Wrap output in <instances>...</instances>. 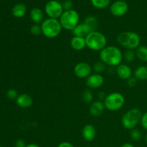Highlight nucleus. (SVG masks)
Here are the masks:
<instances>
[{
    "mask_svg": "<svg viewBox=\"0 0 147 147\" xmlns=\"http://www.w3.org/2000/svg\"><path fill=\"white\" fill-rule=\"evenodd\" d=\"M99 57L100 61L106 65L117 67L123 60V53L118 47L109 45L100 52Z\"/></svg>",
    "mask_w": 147,
    "mask_h": 147,
    "instance_id": "1",
    "label": "nucleus"
},
{
    "mask_svg": "<svg viewBox=\"0 0 147 147\" xmlns=\"http://www.w3.org/2000/svg\"><path fill=\"white\" fill-rule=\"evenodd\" d=\"M117 41L120 45L127 50H136L140 46L141 38L135 32H122L118 35Z\"/></svg>",
    "mask_w": 147,
    "mask_h": 147,
    "instance_id": "2",
    "label": "nucleus"
},
{
    "mask_svg": "<svg viewBox=\"0 0 147 147\" xmlns=\"http://www.w3.org/2000/svg\"><path fill=\"white\" fill-rule=\"evenodd\" d=\"M86 47L93 51H101L107 46V39L98 31L91 32L86 37Z\"/></svg>",
    "mask_w": 147,
    "mask_h": 147,
    "instance_id": "3",
    "label": "nucleus"
},
{
    "mask_svg": "<svg viewBox=\"0 0 147 147\" xmlns=\"http://www.w3.org/2000/svg\"><path fill=\"white\" fill-rule=\"evenodd\" d=\"M42 34L47 38H55L62 31L61 24L57 19H45L41 24Z\"/></svg>",
    "mask_w": 147,
    "mask_h": 147,
    "instance_id": "4",
    "label": "nucleus"
},
{
    "mask_svg": "<svg viewBox=\"0 0 147 147\" xmlns=\"http://www.w3.org/2000/svg\"><path fill=\"white\" fill-rule=\"evenodd\" d=\"M142 116V113L139 109L134 108L130 109L122 116V126L129 130L135 129V127L140 123Z\"/></svg>",
    "mask_w": 147,
    "mask_h": 147,
    "instance_id": "5",
    "label": "nucleus"
},
{
    "mask_svg": "<svg viewBox=\"0 0 147 147\" xmlns=\"http://www.w3.org/2000/svg\"><path fill=\"white\" fill-rule=\"evenodd\" d=\"M79 20L80 17L78 11L74 9H71L63 11L59 21L63 29L72 31L79 24Z\"/></svg>",
    "mask_w": 147,
    "mask_h": 147,
    "instance_id": "6",
    "label": "nucleus"
},
{
    "mask_svg": "<svg viewBox=\"0 0 147 147\" xmlns=\"http://www.w3.org/2000/svg\"><path fill=\"white\" fill-rule=\"evenodd\" d=\"M105 108L110 111L120 110L125 103V98L121 93L114 92L106 96L103 100Z\"/></svg>",
    "mask_w": 147,
    "mask_h": 147,
    "instance_id": "7",
    "label": "nucleus"
},
{
    "mask_svg": "<svg viewBox=\"0 0 147 147\" xmlns=\"http://www.w3.org/2000/svg\"><path fill=\"white\" fill-rule=\"evenodd\" d=\"M45 9V12L49 18L53 19H60L64 11L62 4L55 0L49 1L46 4Z\"/></svg>",
    "mask_w": 147,
    "mask_h": 147,
    "instance_id": "8",
    "label": "nucleus"
},
{
    "mask_svg": "<svg viewBox=\"0 0 147 147\" xmlns=\"http://www.w3.org/2000/svg\"><path fill=\"white\" fill-rule=\"evenodd\" d=\"M74 74L79 78H87L91 75L92 67L89 63L86 62H80L77 63L74 67Z\"/></svg>",
    "mask_w": 147,
    "mask_h": 147,
    "instance_id": "9",
    "label": "nucleus"
},
{
    "mask_svg": "<svg viewBox=\"0 0 147 147\" xmlns=\"http://www.w3.org/2000/svg\"><path fill=\"white\" fill-rule=\"evenodd\" d=\"M129 9V5L124 1H117L113 3L110 7L111 13L115 17H121L124 15Z\"/></svg>",
    "mask_w": 147,
    "mask_h": 147,
    "instance_id": "10",
    "label": "nucleus"
},
{
    "mask_svg": "<svg viewBox=\"0 0 147 147\" xmlns=\"http://www.w3.org/2000/svg\"><path fill=\"white\" fill-rule=\"evenodd\" d=\"M86 85L89 88L97 89L101 87L104 83V78L101 74L94 73L86 78Z\"/></svg>",
    "mask_w": 147,
    "mask_h": 147,
    "instance_id": "11",
    "label": "nucleus"
},
{
    "mask_svg": "<svg viewBox=\"0 0 147 147\" xmlns=\"http://www.w3.org/2000/svg\"><path fill=\"white\" fill-rule=\"evenodd\" d=\"M97 131L95 126L92 124H86L82 130V136L86 142H92L96 138Z\"/></svg>",
    "mask_w": 147,
    "mask_h": 147,
    "instance_id": "12",
    "label": "nucleus"
},
{
    "mask_svg": "<svg viewBox=\"0 0 147 147\" xmlns=\"http://www.w3.org/2000/svg\"><path fill=\"white\" fill-rule=\"evenodd\" d=\"M116 74L122 80H127L129 78L132 76L131 68L128 65L124 63H121L116 67Z\"/></svg>",
    "mask_w": 147,
    "mask_h": 147,
    "instance_id": "13",
    "label": "nucleus"
},
{
    "mask_svg": "<svg viewBox=\"0 0 147 147\" xmlns=\"http://www.w3.org/2000/svg\"><path fill=\"white\" fill-rule=\"evenodd\" d=\"M105 109L106 108H105L103 101L98 100L91 103L90 109H89V112H90L91 116H95V117H98L103 114Z\"/></svg>",
    "mask_w": 147,
    "mask_h": 147,
    "instance_id": "14",
    "label": "nucleus"
},
{
    "mask_svg": "<svg viewBox=\"0 0 147 147\" xmlns=\"http://www.w3.org/2000/svg\"><path fill=\"white\" fill-rule=\"evenodd\" d=\"M16 103L18 106L22 109H28L32 105L33 99L31 96L27 93L19 95L17 98L16 99Z\"/></svg>",
    "mask_w": 147,
    "mask_h": 147,
    "instance_id": "15",
    "label": "nucleus"
},
{
    "mask_svg": "<svg viewBox=\"0 0 147 147\" xmlns=\"http://www.w3.org/2000/svg\"><path fill=\"white\" fill-rule=\"evenodd\" d=\"M90 32H91L90 29L88 27L85 23H80L78 24L73 30H72V33L74 36L80 37H84L86 38L87 37L88 34Z\"/></svg>",
    "mask_w": 147,
    "mask_h": 147,
    "instance_id": "16",
    "label": "nucleus"
},
{
    "mask_svg": "<svg viewBox=\"0 0 147 147\" xmlns=\"http://www.w3.org/2000/svg\"><path fill=\"white\" fill-rule=\"evenodd\" d=\"M70 46L76 51L83 50L86 47V38L73 36V37H72L70 40Z\"/></svg>",
    "mask_w": 147,
    "mask_h": 147,
    "instance_id": "17",
    "label": "nucleus"
},
{
    "mask_svg": "<svg viewBox=\"0 0 147 147\" xmlns=\"http://www.w3.org/2000/svg\"><path fill=\"white\" fill-rule=\"evenodd\" d=\"M30 19L34 22V24H42L44 21V14L42 11L39 8L32 9L30 11Z\"/></svg>",
    "mask_w": 147,
    "mask_h": 147,
    "instance_id": "18",
    "label": "nucleus"
},
{
    "mask_svg": "<svg viewBox=\"0 0 147 147\" xmlns=\"http://www.w3.org/2000/svg\"><path fill=\"white\" fill-rule=\"evenodd\" d=\"M27 12V7L24 4H17L13 7L12 14L16 18H22Z\"/></svg>",
    "mask_w": 147,
    "mask_h": 147,
    "instance_id": "19",
    "label": "nucleus"
},
{
    "mask_svg": "<svg viewBox=\"0 0 147 147\" xmlns=\"http://www.w3.org/2000/svg\"><path fill=\"white\" fill-rule=\"evenodd\" d=\"M134 76L137 80H147V66L142 65L138 67L135 70Z\"/></svg>",
    "mask_w": 147,
    "mask_h": 147,
    "instance_id": "20",
    "label": "nucleus"
},
{
    "mask_svg": "<svg viewBox=\"0 0 147 147\" xmlns=\"http://www.w3.org/2000/svg\"><path fill=\"white\" fill-rule=\"evenodd\" d=\"M84 23L90 29V32L97 31L98 27V22L96 17L94 16H88L85 19Z\"/></svg>",
    "mask_w": 147,
    "mask_h": 147,
    "instance_id": "21",
    "label": "nucleus"
},
{
    "mask_svg": "<svg viewBox=\"0 0 147 147\" xmlns=\"http://www.w3.org/2000/svg\"><path fill=\"white\" fill-rule=\"evenodd\" d=\"M136 55L139 60L143 62H147V47L146 46H139L136 50Z\"/></svg>",
    "mask_w": 147,
    "mask_h": 147,
    "instance_id": "22",
    "label": "nucleus"
},
{
    "mask_svg": "<svg viewBox=\"0 0 147 147\" xmlns=\"http://www.w3.org/2000/svg\"><path fill=\"white\" fill-rule=\"evenodd\" d=\"M136 57V52L133 50H126L123 54V59L128 63L133 62Z\"/></svg>",
    "mask_w": 147,
    "mask_h": 147,
    "instance_id": "23",
    "label": "nucleus"
},
{
    "mask_svg": "<svg viewBox=\"0 0 147 147\" xmlns=\"http://www.w3.org/2000/svg\"><path fill=\"white\" fill-rule=\"evenodd\" d=\"M92 4L98 9H104L109 6L110 0H90Z\"/></svg>",
    "mask_w": 147,
    "mask_h": 147,
    "instance_id": "24",
    "label": "nucleus"
},
{
    "mask_svg": "<svg viewBox=\"0 0 147 147\" xmlns=\"http://www.w3.org/2000/svg\"><path fill=\"white\" fill-rule=\"evenodd\" d=\"M106 64L103 63L102 61H98L94 63L93 66V70H94L95 73H98V74H100L101 73H103V71L106 69Z\"/></svg>",
    "mask_w": 147,
    "mask_h": 147,
    "instance_id": "25",
    "label": "nucleus"
},
{
    "mask_svg": "<svg viewBox=\"0 0 147 147\" xmlns=\"http://www.w3.org/2000/svg\"><path fill=\"white\" fill-rule=\"evenodd\" d=\"M82 98L85 103H90L93 101V95L89 89H87V90H85L83 91V94H82Z\"/></svg>",
    "mask_w": 147,
    "mask_h": 147,
    "instance_id": "26",
    "label": "nucleus"
},
{
    "mask_svg": "<svg viewBox=\"0 0 147 147\" xmlns=\"http://www.w3.org/2000/svg\"><path fill=\"white\" fill-rule=\"evenodd\" d=\"M130 136L132 140L135 141V142H138V141H140L142 139V133H141L140 131L137 129H133L131 130L130 132Z\"/></svg>",
    "mask_w": 147,
    "mask_h": 147,
    "instance_id": "27",
    "label": "nucleus"
},
{
    "mask_svg": "<svg viewBox=\"0 0 147 147\" xmlns=\"http://www.w3.org/2000/svg\"><path fill=\"white\" fill-rule=\"evenodd\" d=\"M30 33L34 36H37L42 34L41 24H34L30 27Z\"/></svg>",
    "mask_w": 147,
    "mask_h": 147,
    "instance_id": "28",
    "label": "nucleus"
},
{
    "mask_svg": "<svg viewBox=\"0 0 147 147\" xmlns=\"http://www.w3.org/2000/svg\"><path fill=\"white\" fill-rule=\"evenodd\" d=\"M18 93H17V91L15 90V89H9V90H7V96L9 99H11V100H14V99H17V97H18Z\"/></svg>",
    "mask_w": 147,
    "mask_h": 147,
    "instance_id": "29",
    "label": "nucleus"
},
{
    "mask_svg": "<svg viewBox=\"0 0 147 147\" xmlns=\"http://www.w3.org/2000/svg\"><path fill=\"white\" fill-rule=\"evenodd\" d=\"M73 1L71 0H65L63 3H62V6H63V9L65 11H68V10H71L73 8Z\"/></svg>",
    "mask_w": 147,
    "mask_h": 147,
    "instance_id": "30",
    "label": "nucleus"
},
{
    "mask_svg": "<svg viewBox=\"0 0 147 147\" xmlns=\"http://www.w3.org/2000/svg\"><path fill=\"white\" fill-rule=\"evenodd\" d=\"M137 79L134 77V76H131V78H129L127 80V84L129 87L133 88L135 87L137 84Z\"/></svg>",
    "mask_w": 147,
    "mask_h": 147,
    "instance_id": "31",
    "label": "nucleus"
},
{
    "mask_svg": "<svg viewBox=\"0 0 147 147\" xmlns=\"http://www.w3.org/2000/svg\"><path fill=\"white\" fill-rule=\"evenodd\" d=\"M141 125L142 127L147 131V112L142 114V119H141Z\"/></svg>",
    "mask_w": 147,
    "mask_h": 147,
    "instance_id": "32",
    "label": "nucleus"
},
{
    "mask_svg": "<svg viewBox=\"0 0 147 147\" xmlns=\"http://www.w3.org/2000/svg\"><path fill=\"white\" fill-rule=\"evenodd\" d=\"M26 146H27V144L24 139H20L16 141L15 147H25Z\"/></svg>",
    "mask_w": 147,
    "mask_h": 147,
    "instance_id": "33",
    "label": "nucleus"
},
{
    "mask_svg": "<svg viewBox=\"0 0 147 147\" xmlns=\"http://www.w3.org/2000/svg\"><path fill=\"white\" fill-rule=\"evenodd\" d=\"M57 147H75V146H73V144H72L71 143H70V142H61Z\"/></svg>",
    "mask_w": 147,
    "mask_h": 147,
    "instance_id": "34",
    "label": "nucleus"
},
{
    "mask_svg": "<svg viewBox=\"0 0 147 147\" xmlns=\"http://www.w3.org/2000/svg\"><path fill=\"white\" fill-rule=\"evenodd\" d=\"M106 97V95L104 93H100L98 94V98H99V100H101L102 101V100H104V99H105V98Z\"/></svg>",
    "mask_w": 147,
    "mask_h": 147,
    "instance_id": "35",
    "label": "nucleus"
},
{
    "mask_svg": "<svg viewBox=\"0 0 147 147\" xmlns=\"http://www.w3.org/2000/svg\"><path fill=\"white\" fill-rule=\"evenodd\" d=\"M25 147H40V146H39L38 144H37L32 143V144H27V146Z\"/></svg>",
    "mask_w": 147,
    "mask_h": 147,
    "instance_id": "36",
    "label": "nucleus"
},
{
    "mask_svg": "<svg viewBox=\"0 0 147 147\" xmlns=\"http://www.w3.org/2000/svg\"><path fill=\"white\" fill-rule=\"evenodd\" d=\"M121 147H135V146H134L133 144H131L126 143V144H124L122 145Z\"/></svg>",
    "mask_w": 147,
    "mask_h": 147,
    "instance_id": "37",
    "label": "nucleus"
},
{
    "mask_svg": "<svg viewBox=\"0 0 147 147\" xmlns=\"http://www.w3.org/2000/svg\"><path fill=\"white\" fill-rule=\"evenodd\" d=\"M145 140H146V142L147 143V134H146V137H145Z\"/></svg>",
    "mask_w": 147,
    "mask_h": 147,
    "instance_id": "38",
    "label": "nucleus"
},
{
    "mask_svg": "<svg viewBox=\"0 0 147 147\" xmlns=\"http://www.w3.org/2000/svg\"><path fill=\"white\" fill-rule=\"evenodd\" d=\"M55 1H62V0H55Z\"/></svg>",
    "mask_w": 147,
    "mask_h": 147,
    "instance_id": "39",
    "label": "nucleus"
},
{
    "mask_svg": "<svg viewBox=\"0 0 147 147\" xmlns=\"http://www.w3.org/2000/svg\"><path fill=\"white\" fill-rule=\"evenodd\" d=\"M0 147H3V146H0Z\"/></svg>",
    "mask_w": 147,
    "mask_h": 147,
    "instance_id": "40",
    "label": "nucleus"
},
{
    "mask_svg": "<svg viewBox=\"0 0 147 147\" xmlns=\"http://www.w3.org/2000/svg\"><path fill=\"white\" fill-rule=\"evenodd\" d=\"M108 147H111V146H108Z\"/></svg>",
    "mask_w": 147,
    "mask_h": 147,
    "instance_id": "41",
    "label": "nucleus"
}]
</instances>
